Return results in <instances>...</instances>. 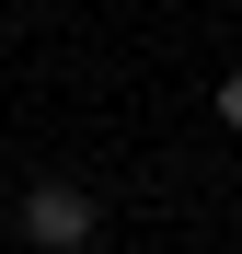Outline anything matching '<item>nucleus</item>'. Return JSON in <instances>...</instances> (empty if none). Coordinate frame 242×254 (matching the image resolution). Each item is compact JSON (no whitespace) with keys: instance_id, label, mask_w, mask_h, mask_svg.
I'll use <instances>...</instances> for the list:
<instances>
[{"instance_id":"2","label":"nucleus","mask_w":242,"mask_h":254,"mask_svg":"<svg viewBox=\"0 0 242 254\" xmlns=\"http://www.w3.org/2000/svg\"><path fill=\"white\" fill-rule=\"evenodd\" d=\"M219 127H231V139H242V69L219 81Z\"/></svg>"},{"instance_id":"1","label":"nucleus","mask_w":242,"mask_h":254,"mask_svg":"<svg viewBox=\"0 0 242 254\" xmlns=\"http://www.w3.org/2000/svg\"><path fill=\"white\" fill-rule=\"evenodd\" d=\"M23 243L35 254H81L93 243V196L81 185H23Z\"/></svg>"},{"instance_id":"3","label":"nucleus","mask_w":242,"mask_h":254,"mask_svg":"<svg viewBox=\"0 0 242 254\" xmlns=\"http://www.w3.org/2000/svg\"><path fill=\"white\" fill-rule=\"evenodd\" d=\"M0 12H12V0H0Z\"/></svg>"}]
</instances>
